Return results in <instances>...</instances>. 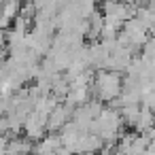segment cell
Here are the masks:
<instances>
[{
    "label": "cell",
    "instance_id": "5",
    "mask_svg": "<svg viewBox=\"0 0 155 155\" xmlns=\"http://www.w3.org/2000/svg\"><path fill=\"white\" fill-rule=\"evenodd\" d=\"M62 147V138H60V132H51L49 136L45 134L38 144H34V151H41V153H49V151H60Z\"/></svg>",
    "mask_w": 155,
    "mask_h": 155
},
{
    "label": "cell",
    "instance_id": "4",
    "mask_svg": "<svg viewBox=\"0 0 155 155\" xmlns=\"http://www.w3.org/2000/svg\"><path fill=\"white\" fill-rule=\"evenodd\" d=\"M94 98V94H91V87H70V91H68V96H66V104H70V106H81V104H85V102H89Z\"/></svg>",
    "mask_w": 155,
    "mask_h": 155
},
{
    "label": "cell",
    "instance_id": "2",
    "mask_svg": "<svg viewBox=\"0 0 155 155\" xmlns=\"http://www.w3.org/2000/svg\"><path fill=\"white\" fill-rule=\"evenodd\" d=\"M47 117H43L41 113L32 110L26 119H24V134L30 138V140H41L45 134H47Z\"/></svg>",
    "mask_w": 155,
    "mask_h": 155
},
{
    "label": "cell",
    "instance_id": "6",
    "mask_svg": "<svg viewBox=\"0 0 155 155\" xmlns=\"http://www.w3.org/2000/svg\"><path fill=\"white\" fill-rule=\"evenodd\" d=\"M0 2H5V0H0Z\"/></svg>",
    "mask_w": 155,
    "mask_h": 155
},
{
    "label": "cell",
    "instance_id": "3",
    "mask_svg": "<svg viewBox=\"0 0 155 155\" xmlns=\"http://www.w3.org/2000/svg\"><path fill=\"white\" fill-rule=\"evenodd\" d=\"M72 115H74V106H70V104H58L51 113H49V119H47V130L49 132H60L70 119H72Z\"/></svg>",
    "mask_w": 155,
    "mask_h": 155
},
{
    "label": "cell",
    "instance_id": "1",
    "mask_svg": "<svg viewBox=\"0 0 155 155\" xmlns=\"http://www.w3.org/2000/svg\"><path fill=\"white\" fill-rule=\"evenodd\" d=\"M123 91V79L117 70H98L91 83L94 98H100L102 102H113Z\"/></svg>",
    "mask_w": 155,
    "mask_h": 155
}]
</instances>
